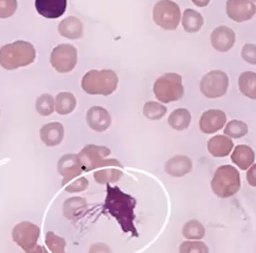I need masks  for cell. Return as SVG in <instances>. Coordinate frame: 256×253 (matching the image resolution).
Instances as JSON below:
<instances>
[{
	"instance_id": "cell-22",
	"label": "cell",
	"mask_w": 256,
	"mask_h": 253,
	"mask_svg": "<svg viewBox=\"0 0 256 253\" xmlns=\"http://www.w3.org/2000/svg\"><path fill=\"white\" fill-rule=\"evenodd\" d=\"M88 208L86 199L80 197L70 198L64 202V214L68 220H74L82 216Z\"/></svg>"
},
{
	"instance_id": "cell-24",
	"label": "cell",
	"mask_w": 256,
	"mask_h": 253,
	"mask_svg": "<svg viewBox=\"0 0 256 253\" xmlns=\"http://www.w3.org/2000/svg\"><path fill=\"white\" fill-rule=\"evenodd\" d=\"M182 20V28L188 34L198 32L204 25L202 14L193 10H186Z\"/></svg>"
},
{
	"instance_id": "cell-33",
	"label": "cell",
	"mask_w": 256,
	"mask_h": 253,
	"mask_svg": "<svg viewBox=\"0 0 256 253\" xmlns=\"http://www.w3.org/2000/svg\"><path fill=\"white\" fill-rule=\"evenodd\" d=\"M180 253H209V248L200 241H186L180 246Z\"/></svg>"
},
{
	"instance_id": "cell-10",
	"label": "cell",
	"mask_w": 256,
	"mask_h": 253,
	"mask_svg": "<svg viewBox=\"0 0 256 253\" xmlns=\"http://www.w3.org/2000/svg\"><path fill=\"white\" fill-rule=\"evenodd\" d=\"M77 62L78 50L71 44H60L54 49L50 56L52 66L60 73L70 72Z\"/></svg>"
},
{
	"instance_id": "cell-17",
	"label": "cell",
	"mask_w": 256,
	"mask_h": 253,
	"mask_svg": "<svg viewBox=\"0 0 256 253\" xmlns=\"http://www.w3.org/2000/svg\"><path fill=\"white\" fill-rule=\"evenodd\" d=\"M36 8L38 14L48 19H56L62 17L67 10V1H43L38 0L36 2Z\"/></svg>"
},
{
	"instance_id": "cell-27",
	"label": "cell",
	"mask_w": 256,
	"mask_h": 253,
	"mask_svg": "<svg viewBox=\"0 0 256 253\" xmlns=\"http://www.w3.org/2000/svg\"><path fill=\"white\" fill-rule=\"evenodd\" d=\"M239 88L241 92L248 98L256 100V74L246 72L240 76Z\"/></svg>"
},
{
	"instance_id": "cell-3",
	"label": "cell",
	"mask_w": 256,
	"mask_h": 253,
	"mask_svg": "<svg viewBox=\"0 0 256 253\" xmlns=\"http://www.w3.org/2000/svg\"><path fill=\"white\" fill-rule=\"evenodd\" d=\"M119 78L112 70H91L85 74L82 88L90 95H112L118 88Z\"/></svg>"
},
{
	"instance_id": "cell-12",
	"label": "cell",
	"mask_w": 256,
	"mask_h": 253,
	"mask_svg": "<svg viewBox=\"0 0 256 253\" xmlns=\"http://www.w3.org/2000/svg\"><path fill=\"white\" fill-rule=\"evenodd\" d=\"M227 116L220 110H210L204 112L200 120L202 132L211 134L221 130L226 125Z\"/></svg>"
},
{
	"instance_id": "cell-31",
	"label": "cell",
	"mask_w": 256,
	"mask_h": 253,
	"mask_svg": "<svg viewBox=\"0 0 256 253\" xmlns=\"http://www.w3.org/2000/svg\"><path fill=\"white\" fill-rule=\"evenodd\" d=\"M37 112L43 116L52 115L55 110V102L52 96L44 94L38 98L36 104Z\"/></svg>"
},
{
	"instance_id": "cell-8",
	"label": "cell",
	"mask_w": 256,
	"mask_h": 253,
	"mask_svg": "<svg viewBox=\"0 0 256 253\" xmlns=\"http://www.w3.org/2000/svg\"><path fill=\"white\" fill-rule=\"evenodd\" d=\"M112 154L109 148L96 145H88L85 146L78 155L83 172H89L96 169L101 168L108 163L106 160Z\"/></svg>"
},
{
	"instance_id": "cell-29",
	"label": "cell",
	"mask_w": 256,
	"mask_h": 253,
	"mask_svg": "<svg viewBox=\"0 0 256 253\" xmlns=\"http://www.w3.org/2000/svg\"><path fill=\"white\" fill-rule=\"evenodd\" d=\"M168 108L160 103L149 102L144 107V114L150 120H158L167 114Z\"/></svg>"
},
{
	"instance_id": "cell-37",
	"label": "cell",
	"mask_w": 256,
	"mask_h": 253,
	"mask_svg": "<svg viewBox=\"0 0 256 253\" xmlns=\"http://www.w3.org/2000/svg\"><path fill=\"white\" fill-rule=\"evenodd\" d=\"M89 253H113L108 246L104 244H94L91 246Z\"/></svg>"
},
{
	"instance_id": "cell-11",
	"label": "cell",
	"mask_w": 256,
	"mask_h": 253,
	"mask_svg": "<svg viewBox=\"0 0 256 253\" xmlns=\"http://www.w3.org/2000/svg\"><path fill=\"white\" fill-rule=\"evenodd\" d=\"M226 8L228 17L238 23L251 20L256 12L254 2L248 0H230L226 4Z\"/></svg>"
},
{
	"instance_id": "cell-18",
	"label": "cell",
	"mask_w": 256,
	"mask_h": 253,
	"mask_svg": "<svg viewBox=\"0 0 256 253\" xmlns=\"http://www.w3.org/2000/svg\"><path fill=\"white\" fill-rule=\"evenodd\" d=\"M65 130L60 122L46 124L40 130V137L43 143L48 146H56L60 144L64 139Z\"/></svg>"
},
{
	"instance_id": "cell-19",
	"label": "cell",
	"mask_w": 256,
	"mask_h": 253,
	"mask_svg": "<svg viewBox=\"0 0 256 253\" xmlns=\"http://www.w3.org/2000/svg\"><path fill=\"white\" fill-rule=\"evenodd\" d=\"M192 170V162L185 156H176L166 164V172L174 178H182Z\"/></svg>"
},
{
	"instance_id": "cell-5",
	"label": "cell",
	"mask_w": 256,
	"mask_h": 253,
	"mask_svg": "<svg viewBox=\"0 0 256 253\" xmlns=\"http://www.w3.org/2000/svg\"><path fill=\"white\" fill-rule=\"evenodd\" d=\"M154 91L157 100L161 102L168 104L178 101L184 95L182 77L175 73H167L157 79Z\"/></svg>"
},
{
	"instance_id": "cell-6",
	"label": "cell",
	"mask_w": 256,
	"mask_h": 253,
	"mask_svg": "<svg viewBox=\"0 0 256 253\" xmlns=\"http://www.w3.org/2000/svg\"><path fill=\"white\" fill-rule=\"evenodd\" d=\"M154 22L166 30H175L181 20V10L176 2L160 1L154 8Z\"/></svg>"
},
{
	"instance_id": "cell-1",
	"label": "cell",
	"mask_w": 256,
	"mask_h": 253,
	"mask_svg": "<svg viewBox=\"0 0 256 253\" xmlns=\"http://www.w3.org/2000/svg\"><path fill=\"white\" fill-rule=\"evenodd\" d=\"M107 188L104 208L118 220L124 232L137 234L134 224V209L137 204L136 199L121 191L118 187H112L110 184H108Z\"/></svg>"
},
{
	"instance_id": "cell-14",
	"label": "cell",
	"mask_w": 256,
	"mask_h": 253,
	"mask_svg": "<svg viewBox=\"0 0 256 253\" xmlns=\"http://www.w3.org/2000/svg\"><path fill=\"white\" fill-rule=\"evenodd\" d=\"M236 34L227 26H220L211 34V44L214 49L220 52H229L234 46Z\"/></svg>"
},
{
	"instance_id": "cell-38",
	"label": "cell",
	"mask_w": 256,
	"mask_h": 253,
	"mask_svg": "<svg viewBox=\"0 0 256 253\" xmlns=\"http://www.w3.org/2000/svg\"><path fill=\"white\" fill-rule=\"evenodd\" d=\"M256 166H253L247 173V180H248V184L254 187L256 186Z\"/></svg>"
},
{
	"instance_id": "cell-21",
	"label": "cell",
	"mask_w": 256,
	"mask_h": 253,
	"mask_svg": "<svg viewBox=\"0 0 256 253\" xmlns=\"http://www.w3.org/2000/svg\"><path fill=\"white\" fill-rule=\"evenodd\" d=\"M208 148L211 155L217 158H223L230 154L234 148V143L226 136H216L209 140Z\"/></svg>"
},
{
	"instance_id": "cell-28",
	"label": "cell",
	"mask_w": 256,
	"mask_h": 253,
	"mask_svg": "<svg viewBox=\"0 0 256 253\" xmlns=\"http://www.w3.org/2000/svg\"><path fill=\"white\" fill-rule=\"evenodd\" d=\"M204 227L197 220L186 223L182 228V235L188 240H202L205 236Z\"/></svg>"
},
{
	"instance_id": "cell-15",
	"label": "cell",
	"mask_w": 256,
	"mask_h": 253,
	"mask_svg": "<svg viewBox=\"0 0 256 253\" xmlns=\"http://www.w3.org/2000/svg\"><path fill=\"white\" fill-rule=\"evenodd\" d=\"M86 121L90 128L98 132L106 131L112 125V116L104 108H91L86 114Z\"/></svg>"
},
{
	"instance_id": "cell-36",
	"label": "cell",
	"mask_w": 256,
	"mask_h": 253,
	"mask_svg": "<svg viewBox=\"0 0 256 253\" xmlns=\"http://www.w3.org/2000/svg\"><path fill=\"white\" fill-rule=\"evenodd\" d=\"M242 58L246 62L252 65L256 64V46L254 44H247L242 50Z\"/></svg>"
},
{
	"instance_id": "cell-2",
	"label": "cell",
	"mask_w": 256,
	"mask_h": 253,
	"mask_svg": "<svg viewBox=\"0 0 256 253\" xmlns=\"http://www.w3.org/2000/svg\"><path fill=\"white\" fill-rule=\"evenodd\" d=\"M36 52L31 43L18 41L0 49V65L7 70L28 66L35 60Z\"/></svg>"
},
{
	"instance_id": "cell-4",
	"label": "cell",
	"mask_w": 256,
	"mask_h": 253,
	"mask_svg": "<svg viewBox=\"0 0 256 253\" xmlns=\"http://www.w3.org/2000/svg\"><path fill=\"white\" fill-rule=\"evenodd\" d=\"M240 186V175L232 166L218 168L211 182L214 194L221 198H228L234 196L239 192Z\"/></svg>"
},
{
	"instance_id": "cell-13",
	"label": "cell",
	"mask_w": 256,
	"mask_h": 253,
	"mask_svg": "<svg viewBox=\"0 0 256 253\" xmlns=\"http://www.w3.org/2000/svg\"><path fill=\"white\" fill-rule=\"evenodd\" d=\"M122 166L118 160L110 158V161L106 166L101 168L102 170L94 173L96 182L101 185L115 184L120 180L124 173L119 168H122Z\"/></svg>"
},
{
	"instance_id": "cell-35",
	"label": "cell",
	"mask_w": 256,
	"mask_h": 253,
	"mask_svg": "<svg viewBox=\"0 0 256 253\" xmlns=\"http://www.w3.org/2000/svg\"><path fill=\"white\" fill-rule=\"evenodd\" d=\"M17 8V1H0V19L8 18L14 16Z\"/></svg>"
},
{
	"instance_id": "cell-26",
	"label": "cell",
	"mask_w": 256,
	"mask_h": 253,
	"mask_svg": "<svg viewBox=\"0 0 256 253\" xmlns=\"http://www.w3.org/2000/svg\"><path fill=\"white\" fill-rule=\"evenodd\" d=\"M77 100L72 94L61 92L56 96L55 109L59 114L68 115L74 112Z\"/></svg>"
},
{
	"instance_id": "cell-16",
	"label": "cell",
	"mask_w": 256,
	"mask_h": 253,
	"mask_svg": "<svg viewBox=\"0 0 256 253\" xmlns=\"http://www.w3.org/2000/svg\"><path fill=\"white\" fill-rule=\"evenodd\" d=\"M58 172L64 176V180L78 178L83 173V169L76 154L64 156L58 162Z\"/></svg>"
},
{
	"instance_id": "cell-30",
	"label": "cell",
	"mask_w": 256,
	"mask_h": 253,
	"mask_svg": "<svg viewBox=\"0 0 256 253\" xmlns=\"http://www.w3.org/2000/svg\"><path fill=\"white\" fill-rule=\"evenodd\" d=\"M248 126L245 122L239 120H232L228 124L224 133L232 138L238 139L248 134Z\"/></svg>"
},
{
	"instance_id": "cell-39",
	"label": "cell",
	"mask_w": 256,
	"mask_h": 253,
	"mask_svg": "<svg viewBox=\"0 0 256 253\" xmlns=\"http://www.w3.org/2000/svg\"><path fill=\"white\" fill-rule=\"evenodd\" d=\"M196 5L200 7H204L206 6V5L210 4V1H205V2H196V1H193Z\"/></svg>"
},
{
	"instance_id": "cell-9",
	"label": "cell",
	"mask_w": 256,
	"mask_h": 253,
	"mask_svg": "<svg viewBox=\"0 0 256 253\" xmlns=\"http://www.w3.org/2000/svg\"><path fill=\"white\" fill-rule=\"evenodd\" d=\"M229 79L226 73L216 70L204 76L200 84V89L208 98H218L227 94Z\"/></svg>"
},
{
	"instance_id": "cell-34",
	"label": "cell",
	"mask_w": 256,
	"mask_h": 253,
	"mask_svg": "<svg viewBox=\"0 0 256 253\" xmlns=\"http://www.w3.org/2000/svg\"><path fill=\"white\" fill-rule=\"evenodd\" d=\"M46 244L53 253H65L66 242L62 238L48 232L46 236Z\"/></svg>"
},
{
	"instance_id": "cell-32",
	"label": "cell",
	"mask_w": 256,
	"mask_h": 253,
	"mask_svg": "<svg viewBox=\"0 0 256 253\" xmlns=\"http://www.w3.org/2000/svg\"><path fill=\"white\" fill-rule=\"evenodd\" d=\"M62 186L68 193H79L86 191L89 187V181L86 178H74L70 180H62Z\"/></svg>"
},
{
	"instance_id": "cell-20",
	"label": "cell",
	"mask_w": 256,
	"mask_h": 253,
	"mask_svg": "<svg viewBox=\"0 0 256 253\" xmlns=\"http://www.w3.org/2000/svg\"><path fill=\"white\" fill-rule=\"evenodd\" d=\"M59 32L64 38L71 40H79L83 37V24L77 18H67L60 24Z\"/></svg>"
},
{
	"instance_id": "cell-7",
	"label": "cell",
	"mask_w": 256,
	"mask_h": 253,
	"mask_svg": "<svg viewBox=\"0 0 256 253\" xmlns=\"http://www.w3.org/2000/svg\"><path fill=\"white\" fill-rule=\"evenodd\" d=\"M40 236V228L30 222L17 224L13 230V239L28 253H42L43 248L37 244Z\"/></svg>"
},
{
	"instance_id": "cell-23",
	"label": "cell",
	"mask_w": 256,
	"mask_h": 253,
	"mask_svg": "<svg viewBox=\"0 0 256 253\" xmlns=\"http://www.w3.org/2000/svg\"><path fill=\"white\" fill-rule=\"evenodd\" d=\"M232 160L241 170H247L254 163V151L246 145H239L232 154Z\"/></svg>"
},
{
	"instance_id": "cell-25",
	"label": "cell",
	"mask_w": 256,
	"mask_h": 253,
	"mask_svg": "<svg viewBox=\"0 0 256 253\" xmlns=\"http://www.w3.org/2000/svg\"><path fill=\"white\" fill-rule=\"evenodd\" d=\"M191 121V114L188 110L184 108L176 109L168 118L170 126L178 131H184L188 128Z\"/></svg>"
}]
</instances>
